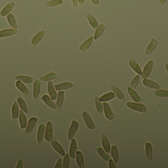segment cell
Here are the masks:
<instances>
[{
	"label": "cell",
	"mask_w": 168,
	"mask_h": 168,
	"mask_svg": "<svg viewBox=\"0 0 168 168\" xmlns=\"http://www.w3.org/2000/svg\"><path fill=\"white\" fill-rule=\"evenodd\" d=\"M16 86L17 88L22 93L24 94L25 95H29V90H28V88L25 86V84L21 82L20 80H17L16 82Z\"/></svg>",
	"instance_id": "cell-30"
},
{
	"label": "cell",
	"mask_w": 168,
	"mask_h": 168,
	"mask_svg": "<svg viewBox=\"0 0 168 168\" xmlns=\"http://www.w3.org/2000/svg\"><path fill=\"white\" fill-rule=\"evenodd\" d=\"M70 158L69 154H65L62 161V168H69L70 161Z\"/></svg>",
	"instance_id": "cell-41"
},
{
	"label": "cell",
	"mask_w": 168,
	"mask_h": 168,
	"mask_svg": "<svg viewBox=\"0 0 168 168\" xmlns=\"http://www.w3.org/2000/svg\"><path fill=\"white\" fill-rule=\"evenodd\" d=\"M154 94L157 97H168V90H157L154 92Z\"/></svg>",
	"instance_id": "cell-42"
},
{
	"label": "cell",
	"mask_w": 168,
	"mask_h": 168,
	"mask_svg": "<svg viewBox=\"0 0 168 168\" xmlns=\"http://www.w3.org/2000/svg\"><path fill=\"white\" fill-rule=\"evenodd\" d=\"M105 29H106V26L104 24H100L98 27L97 28V30H95V33H94V40H97L102 35Z\"/></svg>",
	"instance_id": "cell-32"
},
{
	"label": "cell",
	"mask_w": 168,
	"mask_h": 168,
	"mask_svg": "<svg viewBox=\"0 0 168 168\" xmlns=\"http://www.w3.org/2000/svg\"><path fill=\"white\" fill-rule=\"evenodd\" d=\"M15 79L16 80H20L23 82L27 83V84H30L33 82V77L32 76H25V75H19L15 77Z\"/></svg>",
	"instance_id": "cell-27"
},
{
	"label": "cell",
	"mask_w": 168,
	"mask_h": 168,
	"mask_svg": "<svg viewBox=\"0 0 168 168\" xmlns=\"http://www.w3.org/2000/svg\"><path fill=\"white\" fill-rule=\"evenodd\" d=\"M11 112H12V118L13 119H16L19 118V109L17 102H14L13 103L12 107V109H11Z\"/></svg>",
	"instance_id": "cell-36"
},
{
	"label": "cell",
	"mask_w": 168,
	"mask_h": 168,
	"mask_svg": "<svg viewBox=\"0 0 168 168\" xmlns=\"http://www.w3.org/2000/svg\"><path fill=\"white\" fill-rule=\"evenodd\" d=\"M64 97H65V92L63 91H59L58 93L57 96V103H56V109L59 111L61 109L64 103Z\"/></svg>",
	"instance_id": "cell-22"
},
{
	"label": "cell",
	"mask_w": 168,
	"mask_h": 168,
	"mask_svg": "<svg viewBox=\"0 0 168 168\" xmlns=\"http://www.w3.org/2000/svg\"><path fill=\"white\" fill-rule=\"evenodd\" d=\"M111 154L112 157L113 159L116 164H118L119 160V153L118 151V145L117 144H114L112 145L111 149Z\"/></svg>",
	"instance_id": "cell-19"
},
{
	"label": "cell",
	"mask_w": 168,
	"mask_h": 168,
	"mask_svg": "<svg viewBox=\"0 0 168 168\" xmlns=\"http://www.w3.org/2000/svg\"><path fill=\"white\" fill-rule=\"evenodd\" d=\"M19 121L20 123V128L21 129H24L26 128L27 126V119L25 115L24 114V111L22 110L19 111Z\"/></svg>",
	"instance_id": "cell-18"
},
{
	"label": "cell",
	"mask_w": 168,
	"mask_h": 168,
	"mask_svg": "<svg viewBox=\"0 0 168 168\" xmlns=\"http://www.w3.org/2000/svg\"><path fill=\"white\" fill-rule=\"evenodd\" d=\"M47 90L50 97L53 101L56 100L57 99V96H58V94H57L56 90L55 88L53 82L51 81H49L48 83Z\"/></svg>",
	"instance_id": "cell-8"
},
{
	"label": "cell",
	"mask_w": 168,
	"mask_h": 168,
	"mask_svg": "<svg viewBox=\"0 0 168 168\" xmlns=\"http://www.w3.org/2000/svg\"><path fill=\"white\" fill-rule=\"evenodd\" d=\"M103 105L105 116L106 117V118L108 120H113L115 118V115L112 111L110 105L107 103L104 102Z\"/></svg>",
	"instance_id": "cell-7"
},
{
	"label": "cell",
	"mask_w": 168,
	"mask_h": 168,
	"mask_svg": "<svg viewBox=\"0 0 168 168\" xmlns=\"http://www.w3.org/2000/svg\"><path fill=\"white\" fill-rule=\"evenodd\" d=\"M146 147V153L148 160H152V146L150 143H146L145 144Z\"/></svg>",
	"instance_id": "cell-39"
},
{
	"label": "cell",
	"mask_w": 168,
	"mask_h": 168,
	"mask_svg": "<svg viewBox=\"0 0 168 168\" xmlns=\"http://www.w3.org/2000/svg\"><path fill=\"white\" fill-rule=\"evenodd\" d=\"M7 18L8 23L11 26V27H12L13 29H16L17 28V25L16 19L15 18L13 14L11 13L8 14L7 15Z\"/></svg>",
	"instance_id": "cell-35"
},
{
	"label": "cell",
	"mask_w": 168,
	"mask_h": 168,
	"mask_svg": "<svg viewBox=\"0 0 168 168\" xmlns=\"http://www.w3.org/2000/svg\"><path fill=\"white\" fill-rule=\"evenodd\" d=\"M154 61L152 60H150L147 63L144 68L143 69V72L142 73V78L143 79H147L150 76L151 72L152 71L153 66H154Z\"/></svg>",
	"instance_id": "cell-5"
},
{
	"label": "cell",
	"mask_w": 168,
	"mask_h": 168,
	"mask_svg": "<svg viewBox=\"0 0 168 168\" xmlns=\"http://www.w3.org/2000/svg\"><path fill=\"white\" fill-rule=\"evenodd\" d=\"M76 161L80 168H84L85 167V162L83 154L80 151H77L76 153Z\"/></svg>",
	"instance_id": "cell-17"
},
{
	"label": "cell",
	"mask_w": 168,
	"mask_h": 168,
	"mask_svg": "<svg viewBox=\"0 0 168 168\" xmlns=\"http://www.w3.org/2000/svg\"><path fill=\"white\" fill-rule=\"evenodd\" d=\"M101 138H102L101 139H102V147H103L104 150L107 153H109L111 152V147L110 145V142H109L108 139L105 134H102Z\"/></svg>",
	"instance_id": "cell-15"
},
{
	"label": "cell",
	"mask_w": 168,
	"mask_h": 168,
	"mask_svg": "<svg viewBox=\"0 0 168 168\" xmlns=\"http://www.w3.org/2000/svg\"><path fill=\"white\" fill-rule=\"evenodd\" d=\"M129 64L131 68L135 72L138 73V75H142V73H143L142 69L141 68L140 66L139 65V64L135 61L134 59H130L129 62Z\"/></svg>",
	"instance_id": "cell-23"
},
{
	"label": "cell",
	"mask_w": 168,
	"mask_h": 168,
	"mask_svg": "<svg viewBox=\"0 0 168 168\" xmlns=\"http://www.w3.org/2000/svg\"><path fill=\"white\" fill-rule=\"evenodd\" d=\"M127 107L133 111H136L138 112L144 114L146 112L147 108L146 105L141 103H134L128 102L126 103Z\"/></svg>",
	"instance_id": "cell-1"
},
{
	"label": "cell",
	"mask_w": 168,
	"mask_h": 168,
	"mask_svg": "<svg viewBox=\"0 0 168 168\" xmlns=\"http://www.w3.org/2000/svg\"><path fill=\"white\" fill-rule=\"evenodd\" d=\"M165 67L166 69H167V72H168V63H166V64H165Z\"/></svg>",
	"instance_id": "cell-52"
},
{
	"label": "cell",
	"mask_w": 168,
	"mask_h": 168,
	"mask_svg": "<svg viewBox=\"0 0 168 168\" xmlns=\"http://www.w3.org/2000/svg\"><path fill=\"white\" fill-rule=\"evenodd\" d=\"M94 38V37L90 36V37L87 39L84 42L82 43L80 47V50L82 52H85V51L89 48L93 44Z\"/></svg>",
	"instance_id": "cell-21"
},
{
	"label": "cell",
	"mask_w": 168,
	"mask_h": 168,
	"mask_svg": "<svg viewBox=\"0 0 168 168\" xmlns=\"http://www.w3.org/2000/svg\"><path fill=\"white\" fill-rule=\"evenodd\" d=\"M53 125L50 121L47 122L46 126L45 128L44 138L47 141L50 142L53 140Z\"/></svg>",
	"instance_id": "cell-4"
},
{
	"label": "cell",
	"mask_w": 168,
	"mask_h": 168,
	"mask_svg": "<svg viewBox=\"0 0 168 168\" xmlns=\"http://www.w3.org/2000/svg\"><path fill=\"white\" fill-rule=\"evenodd\" d=\"M143 83L145 86L148 88H153L155 89H160L161 87L157 83L148 79H144L143 80Z\"/></svg>",
	"instance_id": "cell-13"
},
{
	"label": "cell",
	"mask_w": 168,
	"mask_h": 168,
	"mask_svg": "<svg viewBox=\"0 0 168 168\" xmlns=\"http://www.w3.org/2000/svg\"><path fill=\"white\" fill-rule=\"evenodd\" d=\"M57 78V76L56 73L54 72L50 73H48L47 75L44 76H41L40 78V79L43 81V82H49L51 80Z\"/></svg>",
	"instance_id": "cell-38"
},
{
	"label": "cell",
	"mask_w": 168,
	"mask_h": 168,
	"mask_svg": "<svg viewBox=\"0 0 168 168\" xmlns=\"http://www.w3.org/2000/svg\"><path fill=\"white\" fill-rule=\"evenodd\" d=\"M82 116L87 127L90 130L94 129L96 127V126L89 113L87 112L86 111H84L82 113Z\"/></svg>",
	"instance_id": "cell-2"
},
{
	"label": "cell",
	"mask_w": 168,
	"mask_h": 168,
	"mask_svg": "<svg viewBox=\"0 0 168 168\" xmlns=\"http://www.w3.org/2000/svg\"><path fill=\"white\" fill-rule=\"evenodd\" d=\"M37 121H38V118L35 116L32 117L30 118L28 124H27V126L26 128L25 131V133L26 135H28L33 130Z\"/></svg>",
	"instance_id": "cell-6"
},
{
	"label": "cell",
	"mask_w": 168,
	"mask_h": 168,
	"mask_svg": "<svg viewBox=\"0 0 168 168\" xmlns=\"http://www.w3.org/2000/svg\"><path fill=\"white\" fill-rule=\"evenodd\" d=\"M15 3L14 2L9 3L8 4L4 7V8L2 9L0 12V15L2 16H5L9 14V12L12 11L13 7H14Z\"/></svg>",
	"instance_id": "cell-25"
},
{
	"label": "cell",
	"mask_w": 168,
	"mask_h": 168,
	"mask_svg": "<svg viewBox=\"0 0 168 168\" xmlns=\"http://www.w3.org/2000/svg\"><path fill=\"white\" fill-rule=\"evenodd\" d=\"M109 168H116V163L112 159H110L109 160Z\"/></svg>",
	"instance_id": "cell-46"
},
{
	"label": "cell",
	"mask_w": 168,
	"mask_h": 168,
	"mask_svg": "<svg viewBox=\"0 0 168 168\" xmlns=\"http://www.w3.org/2000/svg\"><path fill=\"white\" fill-rule=\"evenodd\" d=\"M62 3L63 0H51L50 1L47 2L46 5L48 7H53L62 4Z\"/></svg>",
	"instance_id": "cell-43"
},
{
	"label": "cell",
	"mask_w": 168,
	"mask_h": 168,
	"mask_svg": "<svg viewBox=\"0 0 168 168\" xmlns=\"http://www.w3.org/2000/svg\"><path fill=\"white\" fill-rule=\"evenodd\" d=\"M167 0H159V3L160 4H163L164 3H165L167 1Z\"/></svg>",
	"instance_id": "cell-50"
},
{
	"label": "cell",
	"mask_w": 168,
	"mask_h": 168,
	"mask_svg": "<svg viewBox=\"0 0 168 168\" xmlns=\"http://www.w3.org/2000/svg\"><path fill=\"white\" fill-rule=\"evenodd\" d=\"M140 75H138L136 76L133 79L132 81L131 82V84H130L131 87H132L133 89H135L136 88L137 86H138L139 81H140Z\"/></svg>",
	"instance_id": "cell-44"
},
{
	"label": "cell",
	"mask_w": 168,
	"mask_h": 168,
	"mask_svg": "<svg viewBox=\"0 0 168 168\" xmlns=\"http://www.w3.org/2000/svg\"><path fill=\"white\" fill-rule=\"evenodd\" d=\"M74 7H76L78 5V0H72Z\"/></svg>",
	"instance_id": "cell-49"
},
{
	"label": "cell",
	"mask_w": 168,
	"mask_h": 168,
	"mask_svg": "<svg viewBox=\"0 0 168 168\" xmlns=\"http://www.w3.org/2000/svg\"><path fill=\"white\" fill-rule=\"evenodd\" d=\"M87 20L91 27H93L94 29H96L99 26L98 22L97 21V19H95L94 16L89 13L87 14Z\"/></svg>",
	"instance_id": "cell-33"
},
{
	"label": "cell",
	"mask_w": 168,
	"mask_h": 168,
	"mask_svg": "<svg viewBox=\"0 0 168 168\" xmlns=\"http://www.w3.org/2000/svg\"><path fill=\"white\" fill-rule=\"evenodd\" d=\"M17 32L15 29H7L0 31V37H5L14 35Z\"/></svg>",
	"instance_id": "cell-24"
},
{
	"label": "cell",
	"mask_w": 168,
	"mask_h": 168,
	"mask_svg": "<svg viewBox=\"0 0 168 168\" xmlns=\"http://www.w3.org/2000/svg\"><path fill=\"white\" fill-rule=\"evenodd\" d=\"M90 1H91V3L94 5H97L100 3L99 0H90Z\"/></svg>",
	"instance_id": "cell-48"
},
{
	"label": "cell",
	"mask_w": 168,
	"mask_h": 168,
	"mask_svg": "<svg viewBox=\"0 0 168 168\" xmlns=\"http://www.w3.org/2000/svg\"><path fill=\"white\" fill-rule=\"evenodd\" d=\"M79 124L76 120H73L72 121L68 131V139L69 141L73 139L74 135L78 131Z\"/></svg>",
	"instance_id": "cell-3"
},
{
	"label": "cell",
	"mask_w": 168,
	"mask_h": 168,
	"mask_svg": "<svg viewBox=\"0 0 168 168\" xmlns=\"http://www.w3.org/2000/svg\"><path fill=\"white\" fill-rule=\"evenodd\" d=\"M54 87L56 91H62L73 87V84L70 82H63L59 84H55Z\"/></svg>",
	"instance_id": "cell-10"
},
{
	"label": "cell",
	"mask_w": 168,
	"mask_h": 168,
	"mask_svg": "<svg viewBox=\"0 0 168 168\" xmlns=\"http://www.w3.org/2000/svg\"><path fill=\"white\" fill-rule=\"evenodd\" d=\"M97 150L98 155H99V156H100L101 158L102 159H103L104 160L106 161H109V160L110 159V157L109 156V155L108 154V153H107L105 151L103 148L101 147H99L97 148Z\"/></svg>",
	"instance_id": "cell-37"
},
{
	"label": "cell",
	"mask_w": 168,
	"mask_h": 168,
	"mask_svg": "<svg viewBox=\"0 0 168 168\" xmlns=\"http://www.w3.org/2000/svg\"><path fill=\"white\" fill-rule=\"evenodd\" d=\"M62 160L61 158L59 159L55 166V168H62Z\"/></svg>",
	"instance_id": "cell-45"
},
{
	"label": "cell",
	"mask_w": 168,
	"mask_h": 168,
	"mask_svg": "<svg viewBox=\"0 0 168 168\" xmlns=\"http://www.w3.org/2000/svg\"><path fill=\"white\" fill-rule=\"evenodd\" d=\"M17 102L21 110H22L26 114H28L29 113L28 107L24 99H23L21 96H19L17 98Z\"/></svg>",
	"instance_id": "cell-31"
},
{
	"label": "cell",
	"mask_w": 168,
	"mask_h": 168,
	"mask_svg": "<svg viewBox=\"0 0 168 168\" xmlns=\"http://www.w3.org/2000/svg\"><path fill=\"white\" fill-rule=\"evenodd\" d=\"M157 40L155 39H152L151 43H150V44H148V47H147L146 51V54L148 55L151 53L152 51L155 50V48L157 47Z\"/></svg>",
	"instance_id": "cell-34"
},
{
	"label": "cell",
	"mask_w": 168,
	"mask_h": 168,
	"mask_svg": "<svg viewBox=\"0 0 168 168\" xmlns=\"http://www.w3.org/2000/svg\"><path fill=\"white\" fill-rule=\"evenodd\" d=\"M41 88V82L40 80H36L33 83V97L34 99H36L39 97Z\"/></svg>",
	"instance_id": "cell-20"
},
{
	"label": "cell",
	"mask_w": 168,
	"mask_h": 168,
	"mask_svg": "<svg viewBox=\"0 0 168 168\" xmlns=\"http://www.w3.org/2000/svg\"><path fill=\"white\" fill-rule=\"evenodd\" d=\"M23 168V161L22 159H19L18 161L17 164L16 166V168Z\"/></svg>",
	"instance_id": "cell-47"
},
{
	"label": "cell",
	"mask_w": 168,
	"mask_h": 168,
	"mask_svg": "<svg viewBox=\"0 0 168 168\" xmlns=\"http://www.w3.org/2000/svg\"><path fill=\"white\" fill-rule=\"evenodd\" d=\"M85 1H86V0H78V2H79V3L80 4H83V3H84Z\"/></svg>",
	"instance_id": "cell-51"
},
{
	"label": "cell",
	"mask_w": 168,
	"mask_h": 168,
	"mask_svg": "<svg viewBox=\"0 0 168 168\" xmlns=\"http://www.w3.org/2000/svg\"><path fill=\"white\" fill-rule=\"evenodd\" d=\"M116 97L115 94L114 92H109L101 96L99 98V101L101 102H106L113 100Z\"/></svg>",
	"instance_id": "cell-29"
},
{
	"label": "cell",
	"mask_w": 168,
	"mask_h": 168,
	"mask_svg": "<svg viewBox=\"0 0 168 168\" xmlns=\"http://www.w3.org/2000/svg\"><path fill=\"white\" fill-rule=\"evenodd\" d=\"M111 88L112 90V91L114 92V93L115 94L116 96V97L118 98V99H119L121 101L125 100V95L123 92L121 91V89H119V88L114 85H112L111 86Z\"/></svg>",
	"instance_id": "cell-28"
},
{
	"label": "cell",
	"mask_w": 168,
	"mask_h": 168,
	"mask_svg": "<svg viewBox=\"0 0 168 168\" xmlns=\"http://www.w3.org/2000/svg\"><path fill=\"white\" fill-rule=\"evenodd\" d=\"M77 143L74 139H72L70 143V148H69V154L70 158L72 159H75L76 157V153L77 152Z\"/></svg>",
	"instance_id": "cell-12"
},
{
	"label": "cell",
	"mask_w": 168,
	"mask_h": 168,
	"mask_svg": "<svg viewBox=\"0 0 168 168\" xmlns=\"http://www.w3.org/2000/svg\"><path fill=\"white\" fill-rule=\"evenodd\" d=\"M127 90H128V92L130 96L131 97V98L134 101L136 102V103H140L142 102V99L141 98L140 96L132 87H128L127 88Z\"/></svg>",
	"instance_id": "cell-16"
},
{
	"label": "cell",
	"mask_w": 168,
	"mask_h": 168,
	"mask_svg": "<svg viewBox=\"0 0 168 168\" xmlns=\"http://www.w3.org/2000/svg\"><path fill=\"white\" fill-rule=\"evenodd\" d=\"M45 128V124L43 123L40 124L39 126L37 133V141L39 144H41L44 138Z\"/></svg>",
	"instance_id": "cell-9"
},
{
	"label": "cell",
	"mask_w": 168,
	"mask_h": 168,
	"mask_svg": "<svg viewBox=\"0 0 168 168\" xmlns=\"http://www.w3.org/2000/svg\"><path fill=\"white\" fill-rule=\"evenodd\" d=\"M99 98L98 96L95 97V105L97 112L99 114H101L103 111V105L101 103V102L99 101Z\"/></svg>",
	"instance_id": "cell-40"
},
{
	"label": "cell",
	"mask_w": 168,
	"mask_h": 168,
	"mask_svg": "<svg viewBox=\"0 0 168 168\" xmlns=\"http://www.w3.org/2000/svg\"><path fill=\"white\" fill-rule=\"evenodd\" d=\"M51 144L55 150L57 151L59 154L61 155V156H65V155L66 153L65 152V150H64L63 147L62 146L60 143H59L58 141L56 140H52Z\"/></svg>",
	"instance_id": "cell-11"
},
{
	"label": "cell",
	"mask_w": 168,
	"mask_h": 168,
	"mask_svg": "<svg viewBox=\"0 0 168 168\" xmlns=\"http://www.w3.org/2000/svg\"><path fill=\"white\" fill-rule=\"evenodd\" d=\"M41 100H43L44 103H45V104L48 106L49 108H50L52 109H56V108H57L56 105L53 101V100H52L51 98L50 97V96L46 95V94L43 95L41 97Z\"/></svg>",
	"instance_id": "cell-14"
},
{
	"label": "cell",
	"mask_w": 168,
	"mask_h": 168,
	"mask_svg": "<svg viewBox=\"0 0 168 168\" xmlns=\"http://www.w3.org/2000/svg\"><path fill=\"white\" fill-rule=\"evenodd\" d=\"M45 31L44 30H42V31L39 32V33H37L35 36L33 37V39L31 40L32 45L36 46L42 40L44 35L45 34Z\"/></svg>",
	"instance_id": "cell-26"
}]
</instances>
